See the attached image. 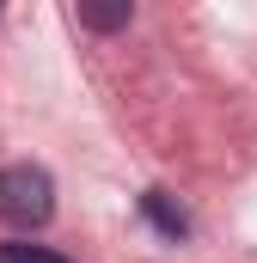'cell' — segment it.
I'll list each match as a JSON object with an SVG mask.
<instances>
[{
  "instance_id": "3",
  "label": "cell",
  "mask_w": 257,
  "mask_h": 263,
  "mask_svg": "<svg viewBox=\"0 0 257 263\" xmlns=\"http://www.w3.org/2000/svg\"><path fill=\"white\" fill-rule=\"evenodd\" d=\"M128 18H135V6H80V25H92V31H123Z\"/></svg>"
},
{
  "instance_id": "2",
  "label": "cell",
  "mask_w": 257,
  "mask_h": 263,
  "mask_svg": "<svg viewBox=\"0 0 257 263\" xmlns=\"http://www.w3.org/2000/svg\"><path fill=\"white\" fill-rule=\"evenodd\" d=\"M141 214H147V220H153V227H159V233H166L172 245H178V239L190 233V214H184L178 202L166 196V190H147V196H141Z\"/></svg>"
},
{
  "instance_id": "4",
  "label": "cell",
  "mask_w": 257,
  "mask_h": 263,
  "mask_svg": "<svg viewBox=\"0 0 257 263\" xmlns=\"http://www.w3.org/2000/svg\"><path fill=\"white\" fill-rule=\"evenodd\" d=\"M0 263H67L62 251H49V245H25V239H6L0 245Z\"/></svg>"
},
{
  "instance_id": "1",
  "label": "cell",
  "mask_w": 257,
  "mask_h": 263,
  "mask_svg": "<svg viewBox=\"0 0 257 263\" xmlns=\"http://www.w3.org/2000/svg\"><path fill=\"white\" fill-rule=\"evenodd\" d=\"M56 214V184L43 165L19 159V165H0V220L12 227H43Z\"/></svg>"
}]
</instances>
